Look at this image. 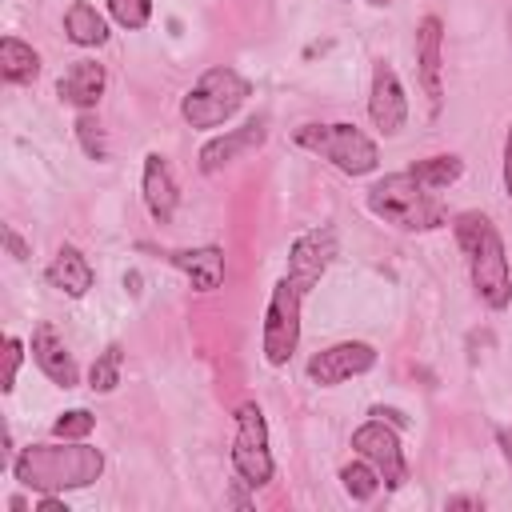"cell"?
<instances>
[{
  "mask_svg": "<svg viewBox=\"0 0 512 512\" xmlns=\"http://www.w3.org/2000/svg\"><path fill=\"white\" fill-rule=\"evenodd\" d=\"M444 508H472V512H480L484 504H480L476 496H448V500H444Z\"/></svg>",
  "mask_w": 512,
  "mask_h": 512,
  "instance_id": "4dcf8cb0",
  "label": "cell"
},
{
  "mask_svg": "<svg viewBox=\"0 0 512 512\" xmlns=\"http://www.w3.org/2000/svg\"><path fill=\"white\" fill-rule=\"evenodd\" d=\"M92 428H96V416H92L88 408H68V412L56 416L52 436H56V440H88Z\"/></svg>",
  "mask_w": 512,
  "mask_h": 512,
  "instance_id": "484cf974",
  "label": "cell"
},
{
  "mask_svg": "<svg viewBox=\"0 0 512 512\" xmlns=\"http://www.w3.org/2000/svg\"><path fill=\"white\" fill-rule=\"evenodd\" d=\"M264 140H268V120H264V116H252V120H244L240 128H228L224 136H212V140L200 148L196 168H200L204 176H212V172L228 168L232 160H240L244 152H256Z\"/></svg>",
  "mask_w": 512,
  "mask_h": 512,
  "instance_id": "4fadbf2b",
  "label": "cell"
},
{
  "mask_svg": "<svg viewBox=\"0 0 512 512\" xmlns=\"http://www.w3.org/2000/svg\"><path fill=\"white\" fill-rule=\"evenodd\" d=\"M252 96V80L240 76L236 68L220 64V68H208L200 72V80L180 96V116L188 128L196 132H212L220 124H228Z\"/></svg>",
  "mask_w": 512,
  "mask_h": 512,
  "instance_id": "5b68a950",
  "label": "cell"
},
{
  "mask_svg": "<svg viewBox=\"0 0 512 512\" xmlns=\"http://www.w3.org/2000/svg\"><path fill=\"white\" fill-rule=\"evenodd\" d=\"M228 504H240V508H248V504H252V500H248V496H244V492H240V488H232V496H228Z\"/></svg>",
  "mask_w": 512,
  "mask_h": 512,
  "instance_id": "d6a6232c",
  "label": "cell"
},
{
  "mask_svg": "<svg viewBox=\"0 0 512 512\" xmlns=\"http://www.w3.org/2000/svg\"><path fill=\"white\" fill-rule=\"evenodd\" d=\"M44 280H48L56 292L80 300V296H88V288L96 284V272H92L88 256H84L76 244H60L56 256L48 260V268H44Z\"/></svg>",
  "mask_w": 512,
  "mask_h": 512,
  "instance_id": "e0dca14e",
  "label": "cell"
},
{
  "mask_svg": "<svg viewBox=\"0 0 512 512\" xmlns=\"http://www.w3.org/2000/svg\"><path fill=\"white\" fill-rule=\"evenodd\" d=\"M104 88H108V72H104L100 60H88V56L72 60V64L64 68V76L56 80V96H60L64 104H72L76 112H92V108L100 104Z\"/></svg>",
  "mask_w": 512,
  "mask_h": 512,
  "instance_id": "5bb4252c",
  "label": "cell"
},
{
  "mask_svg": "<svg viewBox=\"0 0 512 512\" xmlns=\"http://www.w3.org/2000/svg\"><path fill=\"white\" fill-rule=\"evenodd\" d=\"M76 140H80V148H84L88 160H96V164L108 160V140H104V128H100V120L92 112H80L76 116Z\"/></svg>",
  "mask_w": 512,
  "mask_h": 512,
  "instance_id": "cb8c5ba5",
  "label": "cell"
},
{
  "mask_svg": "<svg viewBox=\"0 0 512 512\" xmlns=\"http://www.w3.org/2000/svg\"><path fill=\"white\" fill-rule=\"evenodd\" d=\"M376 368V348L368 340H340V344H328L320 352L308 356L304 372L316 388H336L352 376H364Z\"/></svg>",
  "mask_w": 512,
  "mask_h": 512,
  "instance_id": "9c48e42d",
  "label": "cell"
},
{
  "mask_svg": "<svg viewBox=\"0 0 512 512\" xmlns=\"http://www.w3.org/2000/svg\"><path fill=\"white\" fill-rule=\"evenodd\" d=\"M496 444H500V452H504V460H508V468H512V428H500V432H496Z\"/></svg>",
  "mask_w": 512,
  "mask_h": 512,
  "instance_id": "1f68e13d",
  "label": "cell"
},
{
  "mask_svg": "<svg viewBox=\"0 0 512 512\" xmlns=\"http://www.w3.org/2000/svg\"><path fill=\"white\" fill-rule=\"evenodd\" d=\"M120 364H124V348L120 344H108L96 360H92V368H88V388L92 392H112L116 384H120Z\"/></svg>",
  "mask_w": 512,
  "mask_h": 512,
  "instance_id": "603a6c76",
  "label": "cell"
},
{
  "mask_svg": "<svg viewBox=\"0 0 512 512\" xmlns=\"http://www.w3.org/2000/svg\"><path fill=\"white\" fill-rule=\"evenodd\" d=\"M352 448H356V456H364V460L380 472L384 488H400V484L408 480V460H404L396 424H388V420H380V416L364 420V424L352 432Z\"/></svg>",
  "mask_w": 512,
  "mask_h": 512,
  "instance_id": "ba28073f",
  "label": "cell"
},
{
  "mask_svg": "<svg viewBox=\"0 0 512 512\" xmlns=\"http://www.w3.org/2000/svg\"><path fill=\"white\" fill-rule=\"evenodd\" d=\"M140 188H144V208L156 224H168L176 216V204H180V188H176V176H172V164L160 156V152H148L144 156V172H140Z\"/></svg>",
  "mask_w": 512,
  "mask_h": 512,
  "instance_id": "2e32d148",
  "label": "cell"
},
{
  "mask_svg": "<svg viewBox=\"0 0 512 512\" xmlns=\"http://www.w3.org/2000/svg\"><path fill=\"white\" fill-rule=\"evenodd\" d=\"M32 360L36 368L56 384V388H76L80 384V368L64 344V336L52 324H36L32 328Z\"/></svg>",
  "mask_w": 512,
  "mask_h": 512,
  "instance_id": "9a60e30c",
  "label": "cell"
},
{
  "mask_svg": "<svg viewBox=\"0 0 512 512\" xmlns=\"http://www.w3.org/2000/svg\"><path fill=\"white\" fill-rule=\"evenodd\" d=\"M368 416H380V420H388V424H396V428H408V416H404V412H396V408H380V404H376Z\"/></svg>",
  "mask_w": 512,
  "mask_h": 512,
  "instance_id": "f546056e",
  "label": "cell"
},
{
  "mask_svg": "<svg viewBox=\"0 0 512 512\" xmlns=\"http://www.w3.org/2000/svg\"><path fill=\"white\" fill-rule=\"evenodd\" d=\"M104 4H108V16L128 32H140L152 20V0H104Z\"/></svg>",
  "mask_w": 512,
  "mask_h": 512,
  "instance_id": "d4e9b609",
  "label": "cell"
},
{
  "mask_svg": "<svg viewBox=\"0 0 512 512\" xmlns=\"http://www.w3.org/2000/svg\"><path fill=\"white\" fill-rule=\"evenodd\" d=\"M416 76L428 96V112L440 116V104H444V24L440 16H424L416 24Z\"/></svg>",
  "mask_w": 512,
  "mask_h": 512,
  "instance_id": "7c38bea8",
  "label": "cell"
},
{
  "mask_svg": "<svg viewBox=\"0 0 512 512\" xmlns=\"http://www.w3.org/2000/svg\"><path fill=\"white\" fill-rule=\"evenodd\" d=\"M292 144L320 156L324 164H332L344 176H368L380 168V148L368 132H360L348 120H312L292 128Z\"/></svg>",
  "mask_w": 512,
  "mask_h": 512,
  "instance_id": "277c9868",
  "label": "cell"
},
{
  "mask_svg": "<svg viewBox=\"0 0 512 512\" xmlns=\"http://www.w3.org/2000/svg\"><path fill=\"white\" fill-rule=\"evenodd\" d=\"M340 484H344V492L356 500V504H368L380 488H384V480H380V472L360 456V460H348L344 468H340Z\"/></svg>",
  "mask_w": 512,
  "mask_h": 512,
  "instance_id": "7402d4cb",
  "label": "cell"
},
{
  "mask_svg": "<svg viewBox=\"0 0 512 512\" xmlns=\"http://www.w3.org/2000/svg\"><path fill=\"white\" fill-rule=\"evenodd\" d=\"M168 264L180 268L192 288L200 292H216L224 284V252L216 244H204V248H180V252H168Z\"/></svg>",
  "mask_w": 512,
  "mask_h": 512,
  "instance_id": "ac0fdd59",
  "label": "cell"
},
{
  "mask_svg": "<svg viewBox=\"0 0 512 512\" xmlns=\"http://www.w3.org/2000/svg\"><path fill=\"white\" fill-rule=\"evenodd\" d=\"M304 296H308V288H300L292 276H280L272 284V296H268V308H264V332H260V352L272 368H284L300 348Z\"/></svg>",
  "mask_w": 512,
  "mask_h": 512,
  "instance_id": "8992f818",
  "label": "cell"
},
{
  "mask_svg": "<svg viewBox=\"0 0 512 512\" xmlns=\"http://www.w3.org/2000/svg\"><path fill=\"white\" fill-rule=\"evenodd\" d=\"M336 252H340L336 228L332 224H316V228H308V232H300L292 240V248H288V272L284 276H292L300 288L312 292L320 284V276L332 268Z\"/></svg>",
  "mask_w": 512,
  "mask_h": 512,
  "instance_id": "30bf717a",
  "label": "cell"
},
{
  "mask_svg": "<svg viewBox=\"0 0 512 512\" xmlns=\"http://www.w3.org/2000/svg\"><path fill=\"white\" fill-rule=\"evenodd\" d=\"M20 364H24V340L20 336H4V392H12L16 388V372H20Z\"/></svg>",
  "mask_w": 512,
  "mask_h": 512,
  "instance_id": "4316f807",
  "label": "cell"
},
{
  "mask_svg": "<svg viewBox=\"0 0 512 512\" xmlns=\"http://www.w3.org/2000/svg\"><path fill=\"white\" fill-rule=\"evenodd\" d=\"M232 468L244 488H264L276 476V460L268 448V420L256 400L236 408V436H232Z\"/></svg>",
  "mask_w": 512,
  "mask_h": 512,
  "instance_id": "52a82bcc",
  "label": "cell"
},
{
  "mask_svg": "<svg viewBox=\"0 0 512 512\" xmlns=\"http://www.w3.org/2000/svg\"><path fill=\"white\" fill-rule=\"evenodd\" d=\"M452 236L464 252L468 280L480 304H488L492 312H504L512 304V268H508L504 236L496 232V224L484 212H460L452 220Z\"/></svg>",
  "mask_w": 512,
  "mask_h": 512,
  "instance_id": "7a4b0ae2",
  "label": "cell"
},
{
  "mask_svg": "<svg viewBox=\"0 0 512 512\" xmlns=\"http://www.w3.org/2000/svg\"><path fill=\"white\" fill-rule=\"evenodd\" d=\"M124 288H132V292H140V276H136V272H128V276H124Z\"/></svg>",
  "mask_w": 512,
  "mask_h": 512,
  "instance_id": "836d02e7",
  "label": "cell"
},
{
  "mask_svg": "<svg viewBox=\"0 0 512 512\" xmlns=\"http://www.w3.org/2000/svg\"><path fill=\"white\" fill-rule=\"evenodd\" d=\"M364 204H368V212L376 220H384V224H392L400 232H436V228L448 224V208H444L440 192L420 184L408 168L380 176L364 192Z\"/></svg>",
  "mask_w": 512,
  "mask_h": 512,
  "instance_id": "3957f363",
  "label": "cell"
},
{
  "mask_svg": "<svg viewBox=\"0 0 512 512\" xmlns=\"http://www.w3.org/2000/svg\"><path fill=\"white\" fill-rule=\"evenodd\" d=\"M408 172H412L420 184H428L432 192H444V188H452V184L464 176V160H460L456 152H440V156L416 160Z\"/></svg>",
  "mask_w": 512,
  "mask_h": 512,
  "instance_id": "44dd1931",
  "label": "cell"
},
{
  "mask_svg": "<svg viewBox=\"0 0 512 512\" xmlns=\"http://www.w3.org/2000/svg\"><path fill=\"white\" fill-rule=\"evenodd\" d=\"M372 8H388V4H396V0H368Z\"/></svg>",
  "mask_w": 512,
  "mask_h": 512,
  "instance_id": "e575fe53",
  "label": "cell"
},
{
  "mask_svg": "<svg viewBox=\"0 0 512 512\" xmlns=\"http://www.w3.org/2000/svg\"><path fill=\"white\" fill-rule=\"evenodd\" d=\"M368 116L380 136H396L408 124V92L388 60L372 64V88H368Z\"/></svg>",
  "mask_w": 512,
  "mask_h": 512,
  "instance_id": "8fae6325",
  "label": "cell"
},
{
  "mask_svg": "<svg viewBox=\"0 0 512 512\" xmlns=\"http://www.w3.org/2000/svg\"><path fill=\"white\" fill-rule=\"evenodd\" d=\"M64 36L76 48H100V44H108V20H104V12H96V4L76 0L64 12Z\"/></svg>",
  "mask_w": 512,
  "mask_h": 512,
  "instance_id": "d6986e66",
  "label": "cell"
},
{
  "mask_svg": "<svg viewBox=\"0 0 512 512\" xmlns=\"http://www.w3.org/2000/svg\"><path fill=\"white\" fill-rule=\"evenodd\" d=\"M4 248H8V256H12V260H28V256H32V248L24 244V236H20L12 224L4 228Z\"/></svg>",
  "mask_w": 512,
  "mask_h": 512,
  "instance_id": "83f0119b",
  "label": "cell"
},
{
  "mask_svg": "<svg viewBox=\"0 0 512 512\" xmlns=\"http://www.w3.org/2000/svg\"><path fill=\"white\" fill-rule=\"evenodd\" d=\"M12 476L20 488L44 496V492H76L104 476V452L88 440H60V444H28L12 460Z\"/></svg>",
  "mask_w": 512,
  "mask_h": 512,
  "instance_id": "6da1fadb",
  "label": "cell"
},
{
  "mask_svg": "<svg viewBox=\"0 0 512 512\" xmlns=\"http://www.w3.org/2000/svg\"><path fill=\"white\" fill-rule=\"evenodd\" d=\"M504 192L512 200V124H508V136H504Z\"/></svg>",
  "mask_w": 512,
  "mask_h": 512,
  "instance_id": "f1b7e54d",
  "label": "cell"
},
{
  "mask_svg": "<svg viewBox=\"0 0 512 512\" xmlns=\"http://www.w3.org/2000/svg\"><path fill=\"white\" fill-rule=\"evenodd\" d=\"M0 76L8 84H32L40 76V52L16 36L0 40Z\"/></svg>",
  "mask_w": 512,
  "mask_h": 512,
  "instance_id": "ffe728a7",
  "label": "cell"
}]
</instances>
